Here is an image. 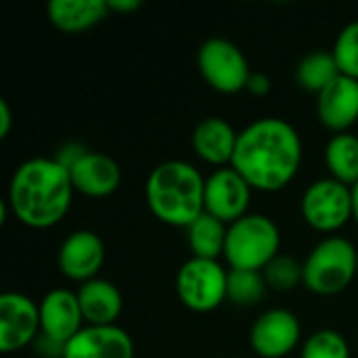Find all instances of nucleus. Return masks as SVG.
Listing matches in <instances>:
<instances>
[{
  "mask_svg": "<svg viewBox=\"0 0 358 358\" xmlns=\"http://www.w3.org/2000/svg\"><path fill=\"white\" fill-rule=\"evenodd\" d=\"M40 306L29 296L6 292L0 296V350L19 352L40 338Z\"/></svg>",
  "mask_w": 358,
  "mask_h": 358,
  "instance_id": "9b49d317",
  "label": "nucleus"
},
{
  "mask_svg": "<svg viewBox=\"0 0 358 358\" xmlns=\"http://www.w3.org/2000/svg\"><path fill=\"white\" fill-rule=\"evenodd\" d=\"M13 130V111L6 99H0V138H6Z\"/></svg>",
  "mask_w": 358,
  "mask_h": 358,
  "instance_id": "7c9ffc66",
  "label": "nucleus"
},
{
  "mask_svg": "<svg viewBox=\"0 0 358 358\" xmlns=\"http://www.w3.org/2000/svg\"><path fill=\"white\" fill-rule=\"evenodd\" d=\"M105 243L99 233L80 229L69 233L57 252V266L61 275L76 283H86L99 277L105 264Z\"/></svg>",
  "mask_w": 358,
  "mask_h": 358,
  "instance_id": "f8f14e48",
  "label": "nucleus"
},
{
  "mask_svg": "<svg viewBox=\"0 0 358 358\" xmlns=\"http://www.w3.org/2000/svg\"><path fill=\"white\" fill-rule=\"evenodd\" d=\"M227 231H229V227L224 222H220L218 218L203 212L187 229V245H189L193 258L218 260L220 256H224Z\"/></svg>",
  "mask_w": 358,
  "mask_h": 358,
  "instance_id": "412c9836",
  "label": "nucleus"
},
{
  "mask_svg": "<svg viewBox=\"0 0 358 358\" xmlns=\"http://www.w3.org/2000/svg\"><path fill=\"white\" fill-rule=\"evenodd\" d=\"M271 88H273V82H271V78H268L266 73H262V71H252V76H250V80H248V86H245V90H248L252 96H266V94L271 92Z\"/></svg>",
  "mask_w": 358,
  "mask_h": 358,
  "instance_id": "cd10ccee",
  "label": "nucleus"
},
{
  "mask_svg": "<svg viewBox=\"0 0 358 358\" xmlns=\"http://www.w3.org/2000/svg\"><path fill=\"white\" fill-rule=\"evenodd\" d=\"M237 138L239 132L231 126V122L218 115H210L193 128L191 147L203 164L214 166L218 170L231 166Z\"/></svg>",
  "mask_w": 358,
  "mask_h": 358,
  "instance_id": "f3484780",
  "label": "nucleus"
},
{
  "mask_svg": "<svg viewBox=\"0 0 358 358\" xmlns=\"http://www.w3.org/2000/svg\"><path fill=\"white\" fill-rule=\"evenodd\" d=\"M109 13H117V15H128V13H136L143 2L141 0H107Z\"/></svg>",
  "mask_w": 358,
  "mask_h": 358,
  "instance_id": "c756f323",
  "label": "nucleus"
},
{
  "mask_svg": "<svg viewBox=\"0 0 358 358\" xmlns=\"http://www.w3.org/2000/svg\"><path fill=\"white\" fill-rule=\"evenodd\" d=\"M40 306V336H46L59 344H67L84 327V315L78 300V294L67 287H57L44 294L38 302Z\"/></svg>",
  "mask_w": 358,
  "mask_h": 358,
  "instance_id": "ddd939ff",
  "label": "nucleus"
},
{
  "mask_svg": "<svg viewBox=\"0 0 358 358\" xmlns=\"http://www.w3.org/2000/svg\"><path fill=\"white\" fill-rule=\"evenodd\" d=\"M325 168L331 178L355 187L358 185V136L352 132L334 134L325 145Z\"/></svg>",
  "mask_w": 358,
  "mask_h": 358,
  "instance_id": "aec40b11",
  "label": "nucleus"
},
{
  "mask_svg": "<svg viewBox=\"0 0 358 358\" xmlns=\"http://www.w3.org/2000/svg\"><path fill=\"white\" fill-rule=\"evenodd\" d=\"M281 254V231L277 222L258 212H250L241 220L229 224L224 260L231 271L262 273Z\"/></svg>",
  "mask_w": 358,
  "mask_h": 358,
  "instance_id": "20e7f679",
  "label": "nucleus"
},
{
  "mask_svg": "<svg viewBox=\"0 0 358 358\" xmlns=\"http://www.w3.org/2000/svg\"><path fill=\"white\" fill-rule=\"evenodd\" d=\"M300 214L313 231L336 235L352 220V187L331 176L313 180L302 193Z\"/></svg>",
  "mask_w": 358,
  "mask_h": 358,
  "instance_id": "0eeeda50",
  "label": "nucleus"
},
{
  "mask_svg": "<svg viewBox=\"0 0 358 358\" xmlns=\"http://www.w3.org/2000/svg\"><path fill=\"white\" fill-rule=\"evenodd\" d=\"M76 193L90 199L111 197L122 185L120 164L103 151H86V155L69 170Z\"/></svg>",
  "mask_w": 358,
  "mask_h": 358,
  "instance_id": "dca6fc26",
  "label": "nucleus"
},
{
  "mask_svg": "<svg viewBox=\"0 0 358 358\" xmlns=\"http://www.w3.org/2000/svg\"><path fill=\"white\" fill-rule=\"evenodd\" d=\"M342 76L358 80V21L348 23L336 38L331 50Z\"/></svg>",
  "mask_w": 358,
  "mask_h": 358,
  "instance_id": "a878e982",
  "label": "nucleus"
},
{
  "mask_svg": "<svg viewBox=\"0 0 358 358\" xmlns=\"http://www.w3.org/2000/svg\"><path fill=\"white\" fill-rule=\"evenodd\" d=\"M304 287L323 298L346 292L358 275L357 245L340 235L321 239L306 256Z\"/></svg>",
  "mask_w": 358,
  "mask_h": 358,
  "instance_id": "39448f33",
  "label": "nucleus"
},
{
  "mask_svg": "<svg viewBox=\"0 0 358 358\" xmlns=\"http://www.w3.org/2000/svg\"><path fill=\"white\" fill-rule=\"evenodd\" d=\"M317 115L334 134L350 132L358 122V80L340 73L323 92L317 94Z\"/></svg>",
  "mask_w": 358,
  "mask_h": 358,
  "instance_id": "2eb2a0df",
  "label": "nucleus"
},
{
  "mask_svg": "<svg viewBox=\"0 0 358 358\" xmlns=\"http://www.w3.org/2000/svg\"><path fill=\"white\" fill-rule=\"evenodd\" d=\"M300 358H352L348 340L338 329H317L300 346Z\"/></svg>",
  "mask_w": 358,
  "mask_h": 358,
  "instance_id": "b1692460",
  "label": "nucleus"
},
{
  "mask_svg": "<svg viewBox=\"0 0 358 358\" xmlns=\"http://www.w3.org/2000/svg\"><path fill=\"white\" fill-rule=\"evenodd\" d=\"M340 76L338 63L329 50H313L296 67V82L308 92H323Z\"/></svg>",
  "mask_w": 358,
  "mask_h": 358,
  "instance_id": "4be33fe9",
  "label": "nucleus"
},
{
  "mask_svg": "<svg viewBox=\"0 0 358 358\" xmlns=\"http://www.w3.org/2000/svg\"><path fill=\"white\" fill-rule=\"evenodd\" d=\"M73 195L67 168L55 157H31L13 172L4 201L23 227L44 231L69 214Z\"/></svg>",
  "mask_w": 358,
  "mask_h": 358,
  "instance_id": "f03ea898",
  "label": "nucleus"
},
{
  "mask_svg": "<svg viewBox=\"0 0 358 358\" xmlns=\"http://www.w3.org/2000/svg\"><path fill=\"white\" fill-rule=\"evenodd\" d=\"M268 294V283L258 271H229V302L239 308L258 306Z\"/></svg>",
  "mask_w": 358,
  "mask_h": 358,
  "instance_id": "5701e85b",
  "label": "nucleus"
},
{
  "mask_svg": "<svg viewBox=\"0 0 358 358\" xmlns=\"http://www.w3.org/2000/svg\"><path fill=\"white\" fill-rule=\"evenodd\" d=\"M304 162V143L294 124L283 117H258L239 130L231 168L254 191L279 193L294 182Z\"/></svg>",
  "mask_w": 358,
  "mask_h": 358,
  "instance_id": "f257e3e1",
  "label": "nucleus"
},
{
  "mask_svg": "<svg viewBox=\"0 0 358 358\" xmlns=\"http://www.w3.org/2000/svg\"><path fill=\"white\" fill-rule=\"evenodd\" d=\"M302 344V323L287 308H268L250 327V346L260 358L289 357Z\"/></svg>",
  "mask_w": 358,
  "mask_h": 358,
  "instance_id": "1a4fd4ad",
  "label": "nucleus"
},
{
  "mask_svg": "<svg viewBox=\"0 0 358 358\" xmlns=\"http://www.w3.org/2000/svg\"><path fill=\"white\" fill-rule=\"evenodd\" d=\"M63 358H134V342L120 325H86L65 344Z\"/></svg>",
  "mask_w": 358,
  "mask_h": 358,
  "instance_id": "4468645a",
  "label": "nucleus"
},
{
  "mask_svg": "<svg viewBox=\"0 0 358 358\" xmlns=\"http://www.w3.org/2000/svg\"><path fill=\"white\" fill-rule=\"evenodd\" d=\"M197 69L206 84L220 94L245 90L252 67L243 50L227 38H208L197 48Z\"/></svg>",
  "mask_w": 358,
  "mask_h": 358,
  "instance_id": "6e6552de",
  "label": "nucleus"
},
{
  "mask_svg": "<svg viewBox=\"0 0 358 358\" xmlns=\"http://www.w3.org/2000/svg\"><path fill=\"white\" fill-rule=\"evenodd\" d=\"M78 300L86 325H117V319L124 310V298L115 283L109 279L96 277L78 287Z\"/></svg>",
  "mask_w": 358,
  "mask_h": 358,
  "instance_id": "a211bd4d",
  "label": "nucleus"
},
{
  "mask_svg": "<svg viewBox=\"0 0 358 358\" xmlns=\"http://www.w3.org/2000/svg\"><path fill=\"white\" fill-rule=\"evenodd\" d=\"M176 296L191 313H214L229 300V271L220 260L191 256L176 273Z\"/></svg>",
  "mask_w": 358,
  "mask_h": 358,
  "instance_id": "423d86ee",
  "label": "nucleus"
},
{
  "mask_svg": "<svg viewBox=\"0 0 358 358\" xmlns=\"http://www.w3.org/2000/svg\"><path fill=\"white\" fill-rule=\"evenodd\" d=\"M254 189L231 166L214 170L206 176V214L218 218L227 227L250 214Z\"/></svg>",
  "mask_w": 358,
  "mask_h": 358,
  "instance_id": "9d476101",
  "label": "nucleus"
},
{
  "mask_svg": "<svg viewBox=\"0 0 358 358\" xmlns=\"http://www.w3.org/2000/svg\"><path fill=\"white\" fill-rule=\"evenodd\" d=\"M107 0H52L46 4L50 25L63 34H84L109 17Z\"/></svg>",
  "mask_w": 358,
  "mask_h": 358,
  "instance_id": "6ab92c4d",
  "label": "nucleus"
},
{
  "mask_svg": "<svg viewBox=\"0 0 358 358\" xmlns=\"http://www.w3.org/2000/svg\"><path fill=\"white\" fill-rule=\"evenodd\" d=\"M262 275L268 283V289L279 292V294H287L304 285V264L289 254H279L262 271Z\"/></svg>",
  "mask_w": 358,
  "mask_h": 358,
  "instance_id": "393cba45",
  "label": "nucleus"
},
{
  "mask_svg": "<svg viewBox=\"0 0 358 358\" xmlns=\"http://www.w3.org/2000/svg\"><path fill=\"white\" fill-rule=\"evenodd\" d=\"M352 220L357 222V227H358V185H355L352 187Z\"/></svg>",
  "mask_w": 358,
  "mask_h": 358,
  "instance_id": "2f4dec72",
  "label": "nucleus"
},
{
  "mask_svg": "<svg viewBox=\"0 0 358 358\" xmlns=\"http://www.w3.org/2000/svg\"><path fill=\"white\" fill-rule=\"evenodd\" d=\"M34 348H36L38 357L42 358H63V350H65L63 344H59V342H55V340H50L46 336H40L36 340Z\"/></svg>",
  "mask_w": 358,
  "mask_h": 358,
  "instance_id": "c85d7f7f",
  "label": "nucleus"
},
{
  "mask_svg": "<svg viewBox=\"0 0 358 358\" xmlns=\"http://www.w3.org/2000/svg\"><path fill=\"white\" fill-rule=\"evenodd\" d=\"M86 147L82 145V143H76V141H69V143H63L59 149H57V153L52 155L63 168H67V170H71L84 155H86Z\"/></svg>",
  "mask_w": 358,
  "mask_h": 358,
  "instance_id": "bb28decb",
  "label": "nucleus"
},
{
  "mask_svg": "<svg viewBox=\"0 0 358 358\" xmlns=\"http://www.w3.org/2000/svg\"><path fill=\"white\" fill-rule=\"evenodd\" d=\"M206 176L185 159L157 164L145 180L149 212L172 229H189L206 212Z\"/></svg>",
  "mask_w": 358,
  "mask_h": 358,
  "instance_id": "7ed1b4c3",
  "label": "nucleus"
}]
</instances>
